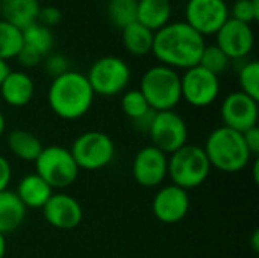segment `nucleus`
Masks as SVG:
<instances>
[{
  "instance_id": "0eeeda50",
  "label": "nucleus",
  "mask_w": 259,
  "mask_h": 258,
  "mask_svg": "<svg viewBox=\"0 0 259 258\" xmlns=\"http://www.w3.org/2000/svg\"><path fill=\"white\" fill-rule=\"evenodd\" d=\"M85 76L94 94L111 97L126 90L131 81V68L124 59L106 55L94 61Z\"/></svg>"
},
{
  "instance_id": "4c0bfd02",
  "label": "nucleus",
  "mask_w": 259,
  "mask_h": 258,
  "mask_svg": "<svg viewBox=\"0 0 259 258\" xmlns=\"http://www.w3.org/2000/svg\"><path fill=\"white\" fill-rule=\"evenodd\" d=\"M5 126H6V120H5L3 113L0 111V137H2V135H3V132H5Z\"/></svg>"
},
{
  "instance_id": "cd10ccee",
  "label": "nucleus",
  "mask_w": 259,
  "mask_h": 258,
  "mask_svg": "<svg viewBox=\"0 0 259 258\" xmlns=\"http://www.w3.org/2000/svg\"><path fill=\"white\" fill-rule=\"evenodd\" d=\"M229 64H231V59L215 44L205 46L202 56H200V61H199L200 67L214 73L215 76H220L222 73H225L229 68Z\"/></svg>"
},
{
  "instance_id": "f257e3e1",
  "label": "nucleus",
  "mask_w": 259,
  "mask_h": 258,
  "mask_svg": "<svg viewBox=\"0 0 259 258\" xmlns=\"http://www.w3.org/2000/svg\"><path fill=\"white\" fill-rule=\"evenodd\" d=\"M205 38L185 21H170L155 32L152 53L170 68H191L199 65L205 49Z\"/></svg>"
},
{
  "instance_id": "dca6fc26",
  "label": "nucleus",
  "mask_w": 259,
  "mask_h": 258,
  "mask_svg": "<svg viewBox=\"0 0 259 258\" xmlns=\"http://www.w3.org/2000/svg\"><path fill=\"white\" fill-rule=\"evenodd\" d=\"M41 210L47 224L58 230H73L80 225L83 217L82 205L65 193H53Z\"/></svg>"
},
{
  "instance_id": "6ab92c4d",
  "label": "nucleus",
  "mask_w": 259,
  "mask_h": 258,
  "mask_svg": "<svg viewBox=\"0 0 259 258\" xmlns=\"http://www.w3.org/2000/svg\"><path fill=\"white\" fill-rule=\"evenodd\" d=\"M15 193L26 208L38 210L42 208L53 195V189L36 173H30L20 179Z\"/></svg>"
},
{
  "instance_id": "ddd939ff",
  "label": "nucleus",
  "mask_w": 259,
  "mask_h": 258,
  "mask_svg": "<svg viewBox=\"0 0 259 258\" xmlns=\"http://www.w3.org/2000/svg\"><path fill=\"white\" fill-rule=\"evenodd\" d=\"M134 179L141 187H158L168 176V158L155 146L140 149L132 163Z\"/></svg>"
},
{
  "instance_id": "58836bf2",
  "label": "nucleus",
  "mask_w": 259,
  "mask_h": 258,
  "mask_svg": "<svg viewBox=\"0 0 259 258\" xmlns=\"http://www.w3.org/2000/svg\"><path fill=\"white\" fill-rule=\"evenodd\" d=\"M258 237H259V233L258 231H255V233H253V242H252V243H253V249H255V251H258L259 249Z\"/></svg>"
},
{
  "instance_id": "a211bd4d",
  "label": "nucleus",
  "mask_w": 259,
  "mask_h": 258,
  "mask_svg": "<svg viewBox=\"0 0 259 258\" xmlns=\"http://www.w3.org/2000/svg\"><path fill=\"white\" fill-rule=\"evenodd\" d=\"M39 9V0H0L2 20L21 30L38 20Z\"/></svg>"
},
{
  "instance_id": "412c9836",
  "label": "nucleus",
  "mask_w": 259,
  "mask_h": 258,
  "mask_svg": "<svg viewBox=\"0 0 259 258\" xmlns=\"http://www.w3.org/2000/svg\"><path fill=\"white\" fill-rule=\"evenodd\" d=\"M26 207L15 192H0V233L3 236L14 233L21 227L26 217Z\"/></svg>"
},
{
  "instance_id": "473e14b6",
  "label": "nucleus",
  "mask_w": 259,
  "mask_h": 258,
  "mask_svg": "<svg viewBox=\"0 0 259 258\" xmlns=\"http://www.w3.org/2000/svg\"><path fill=\"white\" fill-rule=\"evenodd\" d=\"M15 58L18 59V62L23 67H27V68L36 67L42 59V56L38 52H35V50H32V49H29L26 46H21V49H20V52H18V55Z\"/></svg>"
},
{
  "instance_id": "2eb2a0df",
  "label": "nucleus",
  "mask_w": 259,
  "mask_h": 258,
  "mask_svg": "<svg viewBox=\"0 0 259 258\" xmlns=\"http://www.w3.org/2000/svg\"><path fill=\"white\" fill-rule=\"evenodd\" d=\"M155 217L162 224H178L185 219L190 210L188 192L171 184L162 187L153 198L152 202Z\"/></svg>"
},
{
  "instance_id": "72a5a7b5",
  "label": "nucleus",
  "mask_w": 259,
  "mask_h": 258,
  "mask_svg": "<svg viewBox=\"0 0 259 258\" xmlns=\"http://www.w3.org/2000/svg\"><path fill=\"white\" fill-rule=\"evenodd\" d=\"M243 138L244 143L250 152V155H258L259 154V128L253 126L250 129H247L246 132H243Z\"/></svg>"
},
{
  "instance_id": "f8f14e48",
  "label": "nucleus",
  "mask_w": 259,
  "mask_h": 258,
  "mask_svg": "<svg viewBox=\"0 0 259 258\" xmlns=\"http://www.w3.org/2000/svg\"><path fill=\"white\" fill-rule=\"evenodd\" d=\"M220 114L223 119V126L243 134L247 129L258 126V100L243 91H232L223 99Z\"/></svg>"
},
{
  "instance_id": "e433bc0d",
  "label": "nucleus",
  "mask_w": 259,
  "mask_h": 258,
  "mask_svg": "<svg viewBox=\"0 0 259 258\" xmlns=\"http://www.w3.org/2000/svg\"><path fill=\"white\" fill-rule=\"evenodd\" d=\"M6 254V240H5V236L0 233V258L5 257Z\"/></svg>"
},
{
  "instance_id": "4be33fe9",
  "label": "nucleus",
  "mask_w": 259,
  "mask_h": 258,
  "mask_svg": "<svg viewBox=\"0 0 259 258\" xmlns=\"http://www.w3.org/2000/svg\"><path fill=\"white\" fill-rule=\"evenodd\" d=\"M153 35L155 32H152L141 23L135 21L121 29V43L131 55L146 56L152 53Z\"/></svg>"
},
{
  "instance_id": "c9c22d12",
  "label": "nucleus",
  "mask_w": 259,
  "mask_h": 258,
  "mask_svg": "<svg viewBox=\"0 0 259 258\" xmlns=\"http://www.w3.org/2000/svg\"><path fill=\"white\" fill-rule=\"evenodd\" d=\"M9 71H11V68L8 65V62L3 61V59H0V85H2V82L5 81V78L8 76Z\"/></svg>"
},
{
  "instance_id": "c85d7f7f",
  "label": "nucleus",
  "mask_w": 259,
  "mask_h": 258,
  "mask_svg": "<svg viewBox=\"0 0 259 258\" xmlns=\"http://www.w3.org/2000/svg\"><path fill=\"white\" fill-rule=\"evenodd\" d=\"M238 82L244 94L259 102V62L249 61L238 71Z\"/></svg>"
},
{
  "instance_id": "bb28decb",
  "label": "nucleus",
  "mask_w": 259,
  "mask_h": 258,
  "mask_svg": "<svg viewBox=\"0 0 259 258\" xmlns=\"http://www.w3.org/2000/svg\"><path fill=\"white\" fill-rule=\"evenodd\" d=\"M121 111L134 122L141 120L152 113L146 97L140 90H129L121 96Z\"/></svg>"
},
{
  "instance_id": "39448f33",
  "label": "nucleus",
  "mask_w": 259,
  "mask_h": 258,
  "mask_svg": "<svg viewBox=\"0 0 259 258\" xmlns=\"http://www.w3.org/2000/svg\"><path fill=\"white\" fill-rule=\"evenodd\" d=\"M211 173V164L203 148L185 144L168 158V176L173 184L184 189H196L202 186Z\"/></svg>"
},
{
  "instance_id": "f704fd0d",
  "label": "nucleus",
  "mask_w": 259,
  "mask_h": 258,
  "mask_svg": "<svg viewBox=\"0 0 259 258\" xmlns=\"http://www.w3.org/2000/svg\"><path fill=\"white\" fill-rule=\"evenodd\" d=\"M11 178H12L11 164H9V161L5 157L0 155V192L8 190V186L11 182Z\"/></svg>"
},
{
  "instance_id": "6e6552de",
  "label": "nucleus",
  "mask_w": 259,
  "mask_h": 258,
  "mask_svg": "<svg viewBox=\"0 0 259 258\" xmlns=\"http://www.w3.org/2000/svg\"><path fill=\"white\" fill-rule=\"evenodd\" d=\"M70 152L79 170L93 172L106 167L114 160L115 144L105 132L87 131L73 141Z\"/></svg>"
},
{
  "instance_id": "7ed1b4c3",
  "label": "nucleus",
  "mask_w": 259,
  "mask_h": 258,
  "mask_svg": "<svg viewBox=\"0 0 259 258\" xmlns=\"http://www.w3.org/2000/svg\"><path fill=\"white\" fill-rule=\"evenodd\" d=\"M203 151L211 167L225 173L241 172L252 157L244 143L243 134L226 126L215 128L208 135Z\"/></svg>"
},
{
  "instance_id": "423d86ee",
  "label": "nucleus",
  "mask_w": 259,
  "mask_h": 258,
  "mask_svg": "<svg viewBox=\"0 0 259 258\" xmlns=\"http://www.w3.org/2000/svg\"><path fill=\"white\" fill-rule=\"evenodd\" d=\"M35 163V173L52 189H65L71 186L79 175V167L71 157L70 149L62 146L42 148Z\"/></svg>"
},
{
  "instance_id": "5701e85b",
  "label": "nucleus",
  "mask_w": 259,
  "mask_h": 258,
  "mask_svg": "<svg viewBox=\"0 0 259 258\" xmlns=\"http://www.w3.org/2000/svg\"><path fill=\"white\" fill-rule=\"evenodd\" d=\"M8 148L9 151L23 161H35L42 151V144L39 138L26 131V129H14L8 134Z\"/></svg>"
},
{
  "instance_id": "20e7f679",
  "label": "nucleus",
  "mask_w": 259,
  "mask_h": 258,
  "mask_svg": "<svg viewBox=\"0 0 259 258\" xmlns=\"http://www.w3.org/2000/svg\"><path fill=\"white\" fill-rule=\"evenodd\" d=\"M140 91L152 111H171L182 100L181 76L167 65H153L143 75Z\"/></svg>"
},
{
  "instance_id": "4468645a",
  "label": "nucleus",
  "mask_w": 259,
  "mask_h": 258,
  "mask_svg": "<svg viewBox=\"0 0 259 258\" xmlns=\"http://www.w3.org/2000/svg\"><path fill=\"white\" fill-rule=\"evenodd\" d=\"M215 46L222 49L229 59H241L247 56L255 46L253 29L250 24L229 17L215 33Z\"/></svg>"
},
{
  "instance_id": "f03ea898",
  "label": "nucleus",
  "mask_w": 259,
  "mask_h": 258,
  "mask_svg": "<svg viewBox=\"0 0 259 258\" xmlns=\"http://www.w3.org/2000/svg\"><path fill=\"white\" fill-rule=\"evenodd\" d=\"M94 91L83 73L68 70L53 78L47 102L50 109L64 120H76L83 117L93 106Z\"/></svg>"
},
{
  "instance_id": "c756f323",
  "label": "nucleus",
  "mask_w": 259,
  "mask_h": 258,
  "mask_svg": "<svg viewBox=\"0 0 259 258\" xmlns=\"http://www.w3.org/2000/svg\"><path fill=\"white\" fill-rule=\"evenodd\" d=\"M229 17L250 24L259 20V0H237L229 8Z\"/></svg>"
},
{
  "instance_id": "f3484780",
  "label": "nucleus",
  "mask_w": 259,
  "mask_h": 258,
  "mask_svg": "<svg viewBox=\"0 0 259 258\" xmlns=\"http://www.w3.org/2000/svg\"><path fill=\"white\" fill-rule=\"evenodd\" d=\"M0 94L3 100L11 106H26L35 94L33 79L24 71L11 70L0 85Z\"/></svg>"
},
{
  "instance_id": "2f4dec72",
  "label": "nucleus",
  "mask_w": 259,
  "mask_h": 258,
  "mask_svg": "<svg viewBox=\"0 0 259 258\" xmlns=\"http://www.w3.org/2000/svg\"><path fill=\"white\" fill-rule=\"evenodd\" d=\"M62 20V11L58 6H41L39 14H38V23H41L46 27H52V26H58Z\"/></svg>"
},
{
  "instance_id": "1a4fd4ad",
  "label": "nucleus",
  "mask_w": 259,
  "mask_h": 258,
  "mask_svg": "<svg viewBox=\"0 0 259 258\" xmlns=\"http://www.w3.org/2000/svg\"><path fill=\"white\" fill-rule=\"evenodd\" d=\"M147 132L152 138V146H155L165 155H171L173 152L185 146L188 138V128L185 120L173 109L155 113Z\"/></svg>"
},
{
  "instance_id": "aec40b11",
  "label": "nucleus",
  "mask_w": 259,
  "mask_h": 258,
  "mask_svg": "<svg viewBox=\"0 0 259 258\" xmlns=\"http://www.w3.org/2000/svg\"><path fill=\"white\" fill-rule=\"evenodd\" d=\"M171 12L173 6L170 0H138L137 21L156 32L170 23Z\"/></svg>"
},
{
  "instance_id": "9b49d317",
  "label": "nucleus",
  "mask_w": 259,
  "mask_h": 258,
  "mask_svg": "<svg viewBox=\"0 0 259 258\" xmlns=\"http://www.w3.org/2000/svg\"><path fill=\"white\" fill-rule=\"evenodd\" d=\"M229 20V6L225 0H188L185 5V23L203 38L215 35Z\"/></svg>"
},
{
  "instance_id": "b1692460",
  "label": "nucleus",
  "mask_w": 259,
  "mask_h": 258,
  "mask_svg": "<svg viewBox=\"0 0 259 258\" xmlns=\"http://www.w3.org/2000/svg\"><path fill=\"white\" fill-rule=\"evenodd\" d=\"M21 35H23V46L38 52L42 58L47 56L53 49V43H55L53 32L50 30V27H46L38 21L23 29Z\"/></svg>"
},
{
  "instance_id": "7c9ffc66",
  "label": "nucleus",
  "mask_w": 259,
  "mask_h": 258,
  "mask_svg": "<svg viewBox=\"0 0 259 258\" xmlns=\"http://www.w3.org/2000/svg\"><path fill=\"white\" fill-rule=\"evenodd\" d=\"M68 67H70L68 59L64 55H61V53H52L50 52L47 55V58H46V71L50 76H53V78L68 71L70 70Z\"/></svg>"
},
{
  "instance_id": "9d476101",
  "label": "nucleus",
  "mask_w": 259,
  "mask_h": 258,
  "mask_svg": "<svg viewBox=\"0 0 259 258\" xmlns=\"http://www.w3.org/2000/svg\"><path fill=\"white\" fill-rule=\"evenodd\" d=\"M181 93L191 106L205 108L214 103L220 94V79L200 65L187 68L181 76Z\"/></svg>"
},
{
  "instance_id": "393cba45",
  "label": "nucleus",
  "mask_w": 259,
  "mask_h": 258,
  "mask_svg": "<svg viewBox=\"0 0 259 258\" xmlns=\"http://www.w3.org/2000/svg\"><path fill=\"white\" fill-rule=\"evenodd\" d=\"M138 0H108L106 14L109 21L120 30L137 21Z\"/></svg>"
},
{
  "instance_id": "a878e982",
  "label": "nucleus",
  "mask_w": 259,
  "mask_h": 258,
  "mask_svg": "<svg viewBox=\"0 0 259 258\" xmlns=\"http://www.w3.org/2000/svg\"><path fill=\"white\" fill-rule=\"evenodd\" d=\"M21 46H23L21 29L15 27L14 24L5 20H0V59L8 62V59L15 58Z\"/></svg>"
}]
</instances>
